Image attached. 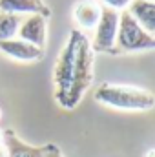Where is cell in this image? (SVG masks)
I'll list each match as a JSON object with an SVG mask.
<instances>
[{"label": "cell", "mask_w": 155, "mask_h": 157, "mask_svg": "<svg viewBox=\"0 0 155 157\" xmlns=\"http://www.w3.org/2000/svg\"><path fill=\"white\" fill-rule=\"evenodd\" d=\"M152 2H153V0H152Z\"/></svg>", "instance_id": "cell-19"}, {"label": "cell", "mask_w": 155, "mask_h": 157, "mask_svg": "<svg viewBox=\"0 0 155 157\" xmlns=\"http://www.w3.org/2000/svg\"><path fill=\"white\" fill-rule=\"evenodd\" d=\"M0 144H2V132H0Z\"/></svg>", "instance_id": "cell-17"}, {"label": "cell", "mask_w": 155, "mask_h": 157, "mask_svg": "<svg viewBox=\"0 0 155 157\" xmlns=\"http://www.w3.org/2000/svg\"><path fill=\"white\" fill-rule=\"evenodd\" d=\"M0 51L11 59L22 60V62H31L37 60L44 55V49L37 46H31L28 42L20 39H9V40H0Z\"/></svg>", "instance_id": "cell-7"}, {"label": "cell", "mask_w": 155, "mask_h": 157, "mask_svg": "<svg viewBox=\"0 0 155 157\" xmlns=\"http://www.w3.org/2000/svg\"><path fill=\"white\" fill-rule=\"evenodd\" d=\"M73 18L80 29H95L100 18V4L91 2V0L78 2L73 9Z\"/></svg>", "instance_id": "cell-11"}, {"label": "cell", "mask_w": 155, "mask_h": 157, "mask_svg": "<svg viewBox=\"0 0 155 157\" xmlns=\"http://www.w3.org/2000/svg\"><path fill=\"white\" fill-rule=\"evenodd\" d=\"M117 26H119V11L100 6V18L95 26V39L93 44H89L91 51H99V53L113 51Z\"/></svg>", "instance_id": "cell-5"}, {"label": "cell", "mask_w": 155, "mask_h": 157, "mask_svg": "<svg viewBox=\"0 0 155 157\" xmlns=\"http://www.w3.org/2000/svg\"><path fill=\"white\" fill-rule=\"evenodd\" d=\"M146 157H155V150H150V152L146 154Z\"/></svg>", "instance_id": "cell-16"}, {"label": "cell", "mask_w": 155, "mask_h": 157, "mask_svg": "<svg viewBox=\"0 0 155 157\" xmlns=\"http://www.w3.org/2000/svg\"><path fill=\"white\" fill-rule=\"evenodd\" d=\"M44 157H62V154L55 144H47L44 146Z\"/></svg>", "instance_id": "cell-14"}, {"label": "cell", "mask_w": 155, "mask_h": 157, "mask_svg": "<svg viewBox=\"0 0 155 157\" xmlns=\"http://www.w3.org/2000/svg\"><path fill=\"white\" fill-rule=\"evenodd\" d=\"M2 144L7 157H44V146H31L24 143L13 130L2 132Z\"/></svg>", "instance_id": "cell-8"}, {"label": "cell", "mask_w": 155, "mask_h": 157, "mask_svg": "<svg viewBox=\"0 0 155 157\" xmlns=\"http://www.w3.org/2000/svg\"><path fill=\"white\" fill-rule=\"evenodd\" d=\"M155 37L146 33L135 18L124 9L119 13V26H117V37H115V48L119 51H146L153 49Z\"/></svg>", "instance_id": "cell-3"}, {"label": "cell", "mask_w": 155, "mask_h": 157, "mask_svg": "<svg viewBox=\"0 0 155 157\" xmlns=\"http://www.w3.org/2000/svg\"><path fill=\"white\" fill-rule=\"evenodd\" d=\"M131 0H102V6L110 7V9H115V11H124L128 6H130Z\"/></svg>", "instance_id": "cell-13"}, {"label": "cell", "mask_w": 155, "mask_h": 157, "mask_svg": "<svg viewBox=\"0 0 155 157\" xmlns=\"http://www.w3.org/2000/svg\"><path fill=\"white\" fill-rule=\"evenodd\" d=\"M20 22H22V17L20 15H13V13L0 11V40L15 39Z\"/></svg>", "instance_id": "cell-12"}, {"label": "cell", "mask_w": 155, "mask_h": 157, "mask_svg": "<svg viewBox=\"0 0 155 157\" xmlns=\"http://www.w3.org/2000/svg\"><path fill=\"white\" fill-rule=\"evenodd\" d=\"M0 157H7V152H6L4 144H0Z\"/></svg>", "instance_id": "cell-15"}, {"label": "cell", "mask_w": 155, "mask_h": 157, "mask_svg": "<svg viewBox=\"0 0 155 157\" xmlns=\"http://www.w3.org/2000/svg\"><path fill=\"white\" fill-rule=\"evenodd\" d=\"M91 48L88 39L80 33L77 42V51H75V62H73V73H71V84L68 90V97L62 108H75L80 101V97L84 95V91L88 90L89 82H91Z\"/></svg>", "instance_id": "cell-2"}, {"label": "cell", "mask_w": 155, "mask_h": 157, "mask_svg": "<svg viewBox=\"0 0 155 157\" xmlns=\"http://www.w3.org/2000/svg\"><path fill=\"white\" fill-rule=\"evenodd\" d=\"M18 39L37 46L40 49H44L46 39H47V26H46V18L40 15H29L28 18H22L18 31H17Z\"/></svg>", "instance_id": "cell-6"}, {"label": "cell", "mask_w": 155, "mask_h": 157, "mask_svg": "<svg viewBox=\"0 0 155 157\" xmlns=\"http://www.w3.org/2000/svg\"><path fill=\"white\" fill-rule=\"evenodd\" d=\"M0 11L13 15H40L44 18L49 17V7L44 0H0Z\"/></svg>", "instance_id": "cell-10"}, {"label": "cell", "mask_w": 155, "mask_h": 157, "mask_svg": "<svg viewBox=\"0 0 155 157\" xmlns=\"http://www.w3.org/2000/svg\"><path fill=\"white\" fill-rule=\"evenodd\" d=\"M0 117H2V112H0Z\"/></svg>", "instance_id": "cell-18"}, {"label": "cell", "mask_w": 155, "mask_h": 157, "mask_svg": "<svg viewBox=\"0 0 155 157\" xmlns=\"http://www.w3.org/2000/svg\"><path fill=\"white\" fill-rule=\"evenodd\" d=\"M126 11L135 18V22L150 35L155 31V4L152 0H131Z\"/></svg>", "instance_id": "cell-9"}, {"label": "cell", "mask_w": 155, "mask_h": 157, "mask_svg": "<svg viewBox=\"0 0 155 157\" xmlns=\"http://www.w3.org/2000/svg\"><path fill=\"white\" fill-rule=\"evenodd\" d=\"M95 99L104 106L124 110V112H146L155 104V97L152 91L135 86L124 84H100L95 91Z\"/></svg>", "instance_id": "cell-1"}, {"label": "cell", "mask_w": 155, "mask_h": 157, "mask_svg": "<svg viewBox=\"0 0 155 157\" xmlns=\"http://www.w3.org/2000/svg\"><path fill=\"white\" fill-rule=\"evenodd\" d=\"M80 31L73 29L70 39L66 42V46L62 48L57 66H55V88H57V101L60 106H64L66 97H68V90L71 84V73H73V62H75V51H77V42Z\"/></svg>", "instance_id": "cell-4"}]
</instances>
